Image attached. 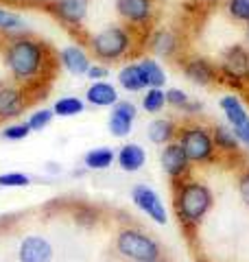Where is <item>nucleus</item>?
<instances>
[{
	"label": "nucleus",
	"mask_w": 249,
	"mask_h": 262,
	"mask_svg": "<svg viewBox=\"0 0 249 262\" xmlns=\"http://www.w3.org/2000/svg\"><path fill=\"white\" fill-rule=\"evenodd\" d=\"M0 51H3L7 70L11 72L18 85L39 83V81L48 83L55 77L57 66H59L53 48L42 39L29 35V33L5 39Z\"/></svg>",
	"instance_id": "obj_1"
},
{
	"label": "nucleus",
	"mask_w": 249,
	"mask_h": 262,
	"mask_svg": "<svg viewBox=\"0 0 249 262\" xmlns=\"http://www.w3.org/2000/svg\"><path fill=\"white\" fill-rule=\"evenodd\" d=\"M212 206H214V194L203 182L188 177L184 182L173 184V208H175V214L181 227L190 236L201 225V221L208 216Z\"/></svg>",
	"instance_id": "obj_2"
},
{
	"label": "nucleus",
	"mask_w": 249,
	"mask_h": 262,
	"mask_svg": "<svg viewBox=\"0 0 249 262\" xmlns=\"http://www.w3.org/2000/svg\"><path fill=\"white\" fill-rule=\"evenodd\" d=\"M138 42V31L127 24H110L96 35L90 37V53L101 63H116L134 55Z\"/></svg>",
	"instance_id": "obj_3"
},
{
	"label": "nucleus",
	"mask_w": 249,
	"mask_h": 262,
	"mask_svg": "<svg viewBox=\"0 0 249 262\" xmlns=\"http://www.w3.org/2000/svg\"><path fill=\"white\" fill-rule=\"evenodd\" d=\"M114 247H116V253L127 262H153V260L162 258L160 243H157L151 234H147L134 225L118 229Z\"/></svg>",
	"instance_id": "obj_4"
},
{
	"label": "nucleus",
	"mask_w": 249,
	"mask_h": 262,
	"mask_svg": "<svg viewBox=\"0 0 249 262\" xmlns=\"http://www.w3.org/2000/svg\"><path fill=\"white\" fill-rule=\"evenodd\" d=\"M175 140L179 142V146L184 149V153L193 164H212L219 160L217 146L212 140V129L201 125V122L179 125Z\"/></svg>",
	"instance_id": "obj_5"
},
{
	"label": "nucleus",
	"mask_w": 249,
	"mask_h": 262,
	"mask_svg": "<svg viewBox=\"0 0 249 262\" xmlns=\"http://www.w3.org/2000/svg\"><path fill=\"white\" fill-rule=\"evenodd\" d=\"M219 75L236 85L249 83V51L245 44H234L223 53L219 63Z\"/></svg>",
	"instance_id": "obj_6"
},
{
	"label": "nucleus",
	"mask_w": 249,
	"mask_h": 262,
	"mask_svg": "<svg viewBox=\"0 0 249 262\" xmlns=\"http://www.w3.org/2000/svg\"><path fill=\"white\" fill-rule=\"evenodd\" d=\"M116 13L127 27L149 33L151 31L149 24L153 22L155 7L153 0H116Z\"/></svg>",
	"instance_id": "obj_7"
},
{
	"label": "nucleus",
	"mask_w": 249,
	"mask_h": 262,
	"mask_svg": "<svg viewBox=\"0 0 249 262\" xmlns=\"http://www.w3.org/2000/svg\"><path fill=\"white\" fill-rule=\"evenodd\" d=\"M160 164L164 168V173L169 175L171 184L184 182L193 173V162L188 160V155L184 153V149L179 146L177 140H173L169 144H164V149L160 153Z\"/></svg>",
	"instance_id": "obj_8"
},
{
	"label": "nucleus",
	"mask_w": 249,
	"mask_h": 262,
	"mask_svg": "<svg viewBox=\"0 0 249 262\" xmlns=\"http://www.w3.org/2000/svg\"><path fill=\"white\" fill-rule=\"evenodd\" d=\"M90 0H53L46 3V11L55 15V20H59L68 29H79L83 20L88 15Z\"/></svg>",
	"instance_id": "obj_9"
},
{
	"label": "nucleus",
	"mask_w": 249,
	"mask_h": 262,
	"mask_svg": "<svg viewBox=\"0 0 249 262\" xmlns=\"http://www.w3.org/2000/svg\"><path fill=\"white\" fill-rule=\"evenodd\" d=\"M131 201L136 203V208L140 212H144V214L155 221L157 225H166V208L160 199V194H157L153 188H149L147 184H138L131 188Z\"/></svg>",
	"instance_id": "obj_10"
},
{
	"label": "nucleus",
	"mask_w": 249,
	"mask_h": 262,
	"mask_svg": "<svg viewBox=\"0 0 249 262\" xmlns=\"http://www.w3.org/2000/svg\"><path fill=\"white\" fill-rule=\"evenodd\" d=\"M181 70L188 77V81H193L195 85H212L219 81V66L212 63L208 57H181Z\"/></svg>",
	"instance_id": "obj_11"
},
{
	"label": "nucleus",
	"mask_w": 249,
	"mask_h": 262,
	"mask_svg": "<svg viewBox=\"0 0 249 262\" xmlns=\"http://www.w3.org/2000/svg\"><path fill=\"white\" fill-rule=\"evenodd\" d=\"M29 107L27 94L18 83H3L0 81V120H11L22 116V112Z\"/></svg>",
	"instance_id": "obj_12"
},
{
	"label": "nucleus",
	"mask_w": 249,
	"mask_h": 262,
	"mask_svg": "<svg viewBox=\"0 0 249 262\" xmlns=\"http://www.w3.org/2000/svg\"><path fill=\"white\" fill-rule=\"evenodd\" d=\"M149 51L164 59H177L181 53V39L173 29H155L147 37Z\"/></svg>",
	"instance_id": "obj_13"
},
{
	"label": "nucleus",
	"mask_w": 249,
	"mask_h": 262,
	"mask_svg": "<svg viewBox=\"0 0 249 262\" xmlns=\"http://www.w3.org/2000/svg\"><path fill=\"white\" fill-rule=\"evenodd\" d=\"M18 260L20 262H51L53 260V245L44 236H27L22 238L18 247Z\"/></svg>",
	"instance_id": "obj_14"
},
{
	"label": "nucleus",
	"mask_w": 249,
	"mask_h": 262,
	"mask_svg": "<svg viewBox=\"0 0 249 262\" xmlns=\"http://www.w3.org/2000/svg\"><path fill=\"white\" fill-rule=\"evenodd\" d=\"M57 61H59L61 68H66L74 77H81L86 75L90 70V66H92V59H90L88 51L83 46H77V44H70L61 48L59 53H57Z\"/></svg>",
	"instance_id": "obj_15"
},
{
	"label": "nucleus",
	"mask_w": 249,
	"mask_h": 262,
	"mask_svg": "<svg viewBox=\"0 0 249 262\" xmlns=\"http://www.w3.org/2000/svg\"><path fill=\"white\" fill-rule=\"evenodd\" d=\"M136 120V105L131 101H118L112 105L110 114V131L116 138H127L131 134V125Z\"/></svg>",
	"instance_id": "obj_16"
},
{
	"label": "nucleus",
	"mask_w": 249,
	"mask_h": 262,
	"mask_svg": "<svg viewBox=\"0 0 249 262\" xmlns=\"http://www.w3.org/2000/svg\"><path fill=\"white\" fill-rule=\"evenodd\" d=\"M86 101L94 107H112L118 103V90L107 81H94L86 92Z\"/></svg>",
	"instance_id": "obj_17"
},
{
	"label": "nucleus",
	"mask_w": 249,
	"mask_h": 262,
	"mask_svg": "<svg viewBox=\"0 0 249 262\" xmlns=\"http://www.w3.org/2000/svg\"><path fill=\"white\" fill-rule=\"evenodd\" d=\"M116 162H118V166L125 170V173H138L147 162V153L140 144L131 142V144L120 146V151L116 153Z\"/></svg>",
	"instance_id": "obj_18"
},
{
	"label": "nucleus",
	"mask_w": 249,
	"mask_h": 262,
	"mask_svg": "<svg viewBox=\"0 0 249 262\" xmlns=\"http://www.w3.org/2000/svg\"><path fill=\"white\" fill-rule=\"evenodd\" d=\"M177 129H179V125L173 118H155L151 125H149L147 136L153 144L164 146L177 138Z\"/></svg>",
	"instance_id": "obj_19"
},
{
	"label": "nucleus",
	"mask_w": 249,
	"mask_h": 262,
	"mask_svg": "<svg viewBox=\"0 0 249 262\" xmlns=\"http://www.w3.org/2000/svg\"><path fill=\"white\" fill-rule=\"evenodd\" d=\"M212 140H214V146H217L219 155H238V151H240V142H238V138H236L232 127L214 125L212 127Z\"/></svg>",
	"instance_id": "obj_20"
},
{
	"label": "nucleus",
	"mask_w": 249,
	"mask_h": 262,
	"mask_svg": "<svg viewBox=\"0 0 249 262\" xmlns=\"http://www.w3.org/2000/svg\"><path fill=\"white\" fill-rule=\"evenodd\" d=\"M219 105H221L223 114H225L227 125H230L232 129L240 127V125H243V122L249 118V114H247V110H245L243 101H240L236 94H225V96H223L221 101H219Z\"/></svg>",
	"instance_id": "obj_21"
},
{
	"label": "nucleus",
	"mask_w": 249,
	"mask_h": 262,
	"mask_svg": "<svg viewBox=\"0 0 249 262\" xmlns=\"http://www.w3.org/2000/svg\"><path fill=\"white\" fill-rule=\"evenodd\" d=\"M70 216L79 227H86V229H92V227H96L98 223H101V210H98L96 206H92V203H86V201L72 203Z\"/></svg>",
	"instance_id": "obj_22"
},
{
	"label": "nucleus",
	"mask_w": 249,
	"mask_h": 262,
	"mask_svg": "<svg viewBox=\"0 0 249 262\" xmlns=\"http://www.w3.org/2000/svg\"><path fill=\"white\" fill-rule=\"evenodd\" d=\"M22 33H27V22H24L22 15L0 7V37L9 39L15 35H22Z\"/></svg>",
	"instance_id": "obj_23"
},
{
	"label": "nucleus",
	"mask_w": 249,
	"mask_h": 262,
	"mask_svg": "<svg viewBox=\"0 0 249 262\" xmlns=\"http://www.w3.org/2000/svg\"><path fill=\"white\" fill-rule=\"evenodd\" d=\"M118 83L122 90L127 92H142L147 90V83H144V77L140 72V66L138 63H125L120 72H118Z\"/></svg>",
	"instance_id": "obj_24"
},
{
	"label": "nucleus",
	"mask_w": 249,
	"mask_h": 262,
	"mask_svg": "<svg viewBox=\"0 0 249 262\" xmlns=\"http://www.w3.org/2000/svg\"><path fill=\"white\" fill-rule=\"evenodd\" d=\"M138 66H140V72H142V77H144L147 88H164L166 72L160 66V61H155L153 57H144V59L138 61Z\"/></svg>",
	"instance_id": "obj_25"
},
{
	"label": "nucleus",
	"mask_w": 249,
	"mask_h": 262,
	"mask_svg": "<svg viewBox=\"0 0 249 262\" xmlns=\"http://www.w3.org/2000/svg\"><path fill=\"white\" fill-rule=\"evenodd\" d=\"M114 151L110 146H98V149H92L86 153V158H83V164H86L88 170H105L110 168L114 164Z\"/></svg>",
	"instance_id": "obj_26"
},
{
	"label": "nucleus",
	"mask_w": 249,
	"mask_h": 262,
	"mask_svg": "<svg viewBox=\"0 0 249 262\" xmlns=\"http://www.w3.org/2000/svg\"><path fill=\"white\" fill-rule=\"evenodd\" d=\"M86 110V103L77 96H64L53 105V114L55 116H64V118H72Z\"/></svg>",
	"instance_id": "obj_27"
},
{
	"label": "nucleus",
	"mask_w": 249,
	"mask_h": 262,
	"mask_svg": "<svg viewBox=\"0 0 249 262\" xmlns=\"http://www.w3.org/2000/svg\"><path fill=\"white\" fill-rule=\"evenodd\" d=\"M142 107L149 114H160L166 107V94L162 88H147L142 96Z\"/></svg>",
	"instance_id": "obj_28"
},
{
	"label": "nucleus",
	"mask_w": 249,
	"mask_h": 262,
	"mask_svg": "<svg viewBox=\"0 0 249 262\" xmlns=\"http://www.w3.org/2000/svg\"><path fill=\"white\" fill-rule=\"evenodd\" d=\"M225 11L234 22L249 24V0H227Z\"/></svg>",
	"instance_id": "obj_29"
},
{
	"label": "nucleus",
	"mask_w": 249,
	"mask_h": 262,
	"mask_svg": "<svg viewBox=\"0 0 249 262\" xmlns=\"http://www.w3.org/2000/svg\"><path fill=\"white\" fill-rule=\"evenodd\" d=\"M53 110H37V112H33L29 120H27V125L31 131H42L44 127L51 125V120H53Z\"/></svg>",
	"instance_id": "obj_30"
},
{
	"label": "nucleus",
	"mask_w": 249,
	"mask_h": 262,
	"mask_svg": "<svg viewBox=\"0 0 249 262\" xmlns=\"http://www.w3.org/2000/svg\"><path fill=\"white\" fill-rule=\"evenodd\" d=\"M164 94H166V105H171L173 110H179V112H184V107L190 101V96L179 88H169Z\"/></svg>",
	"instance_id": "obj_31"
},
{
	"label": "nucleus",
	"mask_w": 249,
	"mask_h": 262,
	"mask_svg": "<svg viewBox=\"0 0 249 262\" xmlns=\"http://www.w3.org/2000/svg\"><path fill=\"white\" fill-rule=\"evenodd\" d=\"M31 134V129L27 122H13V125H7L3 129V138L5 140H11V142H18V140H24Z\"/></svg>",
	"instance_id": "obj_32"
},
{
	"label": "nucleus",
	"mask_w": 249,
	"mask_h": 262,
	"mask_svg": "<svg viewBox=\"0 0 249 262\" xmlns=\"http://www.w3.org/2000/svg\"><path fill=\"white\" fill-rule=\"evenodd\" d=\"M31 184V177L24 173H3L0 175V188H24Z\"/></svg>",
	"instance_id": "obj_33"
},
{
	"label": "nucleus",
	"mask_w": 249,
	"mask_h": 262,
	"mask_svg": "<svg viewBox=\"0 0 249 262\" xmlns=\"http://www.w3.org/2000/svg\"><path fill=\"white\" fill-rule=\"evenodd\" d=\"M86 75H88V79H92V83H94V81H103L107 75H110V68H107L105 63L96 61V63L90 66V70L86 72Z\"/></svg>",
	"instance_id": "obj_34"
},
{
	"label": "nucleus",
	"mask_w": 249,
	"mask_h": 262,
	"mask_svg": "<svg viewBox=\"0 0 249 262\" xmlns=\"http://www.w3.org/2000/svg\"><path fill=\"white\" fill-rule=\"evenodd\" d=\"M238 194L245 206H249V168H245L243 173L238 175Z\"/></svg>",
	"instance_id": "obj_35"
},
{
	"label": "nucleus",
	"mask_w": 249,
	"mask_h": 262,
	"mask_svg": "<svg viewBox=\"0 0 249 262\" xmlns=\"http://www.w3.org/2000/svg\"><path fill=\"white\" fill-rule=\"evenodd\" d=\"M234 134H236V138H238V142L243 144L245 149H249V118H247L240 127L234 129Z\"/></svg>",
	"instance_id": "obj_36"
},
{
	"label": "nucleus",
	"mask_w": 249,
	"mask_h": 262,
	"mask_svg": "<svg viewBox=\"0 0 249 262\" xmlns=\"http://www.w3.org/2000/svg\"><path fill=\"white\" fill-rule=\"evenodd\" d=\"M201 110H203L201 101H188V105L184 107V114H199Z\"/></svg>",
	"instance_id": "obj_37"
},
{
	"label": "nucleus",
	"mask_w": 249,
	"mask_h": 262,
	"mask_svg": "<svg viewBox=\"0 0 249 262\" xmlns=\"http://www.w3.org/2000/svg\"><path fill=\"white\" fill-rule=\"evenodd\" d=\"M245 46H247V51H249V24L245 27Z\"/></svg>",
	"instance_id": "obj_38"
},
{
	"label": "nucleus",
	"mask_w": 249,
	"mask_h": 262,
	"mask_svg": "<svg viewBox=\"0 0 249 262\" xmlns=\"http://www.w3.org/2000/svg\"><path fill=\"white\" fill-rule=\"evenodd\" d=\"M201 3H208V5H214V3H219V0H201Z\"/></svg>",
	"instance_id": "obj_39"
},
{
	"label": "nucleus",
	"mask_w": 249,
	"mask_h": 262,
	"mask_svg": "<svg viewBox=\"0 0 249 262\" xmlns=\"http://www.w3.org/2000/svg\"><path fill=\"white\" fill-rule=\"evenodd\" d=\"M11 3H27V0H11Z\"/></svg>",
	"instance_id": "obj_40"
},
{
	"label": "nucleus",
	"mask_w": 249,
	"mask_h": 262,
	"mask_svg": "<svg viewBox=\"0 0 249 262\" xmlns=\"http://www.w3.org/2000/svg\"><path fill=\"white\" fill-rule=\"evenodd\" d=\"M153 262H166V260H164V258H160V260H153Z\"/></svg>",
	"instance_id": "obj_41"
}]
</instances>
